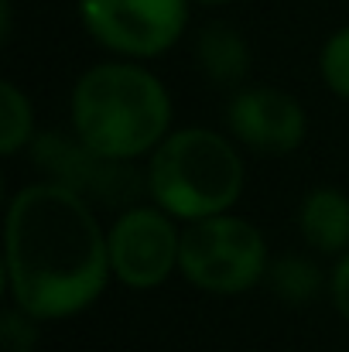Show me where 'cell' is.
I'll return each mask as SVG.
<instances>
[{
    "mask_svg": "<svg viewBox=\"0 0 349 352\" xmlns=\"http://www.w3.org/2000/svg\"><path fill=\"white\" fill-rule=\"evenodd\" d=\"M107 233L79 192L52 178L21 185L3 223L10 301L38 322H65L93 308L114 277Z\"/></svg>",
    "mask_w": 349,
    "mask_h": 352,
    "instance_id": "obj_1",
    "label": "cell"
},
{
    "mask_svg": "<svg viewBox=\"0 0 349 352\" xmlns=\"http://www.w3.org/2000/svg\"><path fill=\"white\" fill-rule=\"evenodd\" d=\"M171 93L144 65L110 58L86 69L69 93V130L103 157L137 161L171 133Z\"/></svg>",
    "mask_w": 349,
    "mask_h": 352,
    "instance_id": "obj_2",
    "label": "cell"
},
{
    "mask_svg": "<svg viewBox=\"0 0 349 352\" xmlns=\"http://www.w3.org/2000/svg\"><path fill=\"white\" fill-rule=\"evenodd\" d=\"M144 188L178 223H195L236 209L246 188V164L233 137L213 126H182L147 157Z\"/></svg>",
    "mask_w": 349,
    "mask_h": 352,
    "instance_id": "obj_3",
    "label": "cell"
},
{
    "mask_svg": "<svg viewBox=\"0 0 349 352\" xmlns=\"http://www.w3.org/2000/svg\"><path fill=\"white\" fill-rule=\"evenodd\" d=\"M271 250L264 233L243 216H209L185 223L178 274L202 294L236 298L267 280Z\"/></svg>",
    "mask_w": 349,
    "mask_h": 352,
    "instance_id": "obj_4",
    "label": "cell"
},
{
    "mask_svg": "<svg viewBox=\"0 0 349 352\" xmlns=\"http://www.w3.org/2000/svg\"><path fill=\"white\" fill-rule=\"evenodd\" d=\"M76 14L114 58L151 62L185 38L192 0H76Z\"/></svg>",
    "mask_w": 349,
    "mask_h": 352,
    "instance_id": "obj_5",
    "label": "cell"
},
{
    "mask_svg": "<svg viewBox=\"0 0 349 352\" xmlns=\"http://www.w3.org/2000/svg\"><path fill=\"white\" fill-rule=\"evenodd\" d=\"M110 270L114 280L134 291H154L182 260V230L171 212L161 206H123L110 226Z\"/></svg>",
    "mask_w": 349,
    "mask_h": 352,
    "instance_id": "obj_6",
    "label": "cell"
},
{
    "mask_svg": "<svg viewBox=\"0 0 349 352\" xmlns=\"http://www.w3.org/2000/svg\"><path fill=\"white\" fill-rule=\"evenodd\" d=\"M31 154H34V164L45 171V178L79 192L89 202L127 206L140 188V178L130 171V161H114V157L96 154L72 130L38 133L31 144Z\"/></svg>",
    "mask_w": 349,
    "mask_h": 352,
    "instance_id": "obj_7",
    "label": "cell"
},
{
    "mask_svg": "<svg viewBox=\"0 0 349 352\" xmlns=\"http://www.w3.org/2000/svg\"><path fill=\"white\" fill-rule=\"evenodd\" d=\"M226 126L240 147L253 154L281 157L305 144L308 113L298 103V96H291L288 89L240 86L226 107Z\"/></svg>",
    "mask_w": 349,
    "mask_h": 352,
    "instance_id": "obj_8",
    "label": "cell"
},
{
    "mask_svg": "<svg viewBox=\"0 0 349 352\" xmlns=\"http://www.w3.org/2000/svg\"><path fill=\"white\" fill-rule=\"evenodd\" d=\"M298 233L322 256L349 250V195L336 185H315L298 202Z\"/></svg>",
    "mask_w": 349,
    "mask_h": 352,
    "instance_id": "obj_9",
    "label": "cell"
},
{
    "mask_svg": "<svg viewBox=\"0 0 349 352\" xmlns=\"http://www.w3.org/2000/svg\"><path fill=\"white\" fill-rule=\"evenodd\" d=\"M195 62L209 86L240 89L250 72V45L233 24L213 21L195 34Z\"/></svg>",
    "mask_w": 349,
    "mask_h": 352,
    "instance_id": "obj_10",
    "label": "cell"
},
{
    "mask_svg": "<svg viewBox=\"0 0 349 352\" xmlns=\"http://www.w3.org/2000/svg\"><path fill=\"white\" fill-rule=\"evenodd\" d=\"M267 284L284 305H312L329 287V277L319 267V260L302 256V253H284V256L271 260Z\"/></svg>",
    "mask_w": 349,
    "mask_h": 352,
    "instance_id": "obj_11",
    "label": "cell"
},
{
    "mask_svg": "<svg viewBox=\"0 0 349 352\" xmlns=\"http://www.w3.org/2000/svg\"><path fill=\"white\" fill-rule=\"evenodd\" d=\"M38 137L34 130V107L28 100V93L14 82L3 79L0 82V154L14 157L24 147H31Z\"/></svg>",
    "mask_w": 349,
    "mask_h": 352,
    "instance_id": "obj_12",
    "label": "cell"
},
{
    "mask_svg": "<svg viewBox=\"0 0 349 352\" xmlns=\"http://www.w3.org/2000/svg\"><path fill=\"white\" fill-rule=\"evenodd\" d=\"M319 76L326 89L349 103V24L332 31L319 52Z\"/></svg>",
    "mask_w": 349,
    "mask_h": 352,
    "instance_id": "obj_13",
    "label": "cell"
},
{
    "mask_svg": "<svg viewBox=\"0 0 349 352\" xmlns=\"http://www.w3.org/2000/svg\"><path fill=\"white\" fill-rule=\"evenodd\" d=\"M38 318L10 305L0 315V352H34L38 346Z\"/></svg>",
    "mask_w": 349,
    "mask_h": 352,
    "instance_id": "obj_14",
    "label": "cell"
},
{
    "mask_svg": "<svg viewBox=\"0 0 349 352\" xmlns=\"http://www.w3.org/2000/svg\"><path fill=\"white\" fill-rule=\"evenodd\" d=\"M329 298H332L336 311L349 322V250L336 260V267L329 274Z\"/></svg>",
    "mask_w": 349,
    "mask_h": 352,
    "instance_id": "obj_15",
    "label": "cell"
},
{
    "mask_svg": "<svg viewBox=\"0 0 349 352\" xmlns=\"http://www.w3.org/2000/svg\"><path fill=\"white\" fill-rule=\"evenodd\" d=\"M192 3H202V7H223V3H233V0H192Z\"/></svg>",
    "mask_w": 349,
    "mask_h": 352,
    "instance_id": "obj_16",
    "label": "cell"
}]
</instances>
